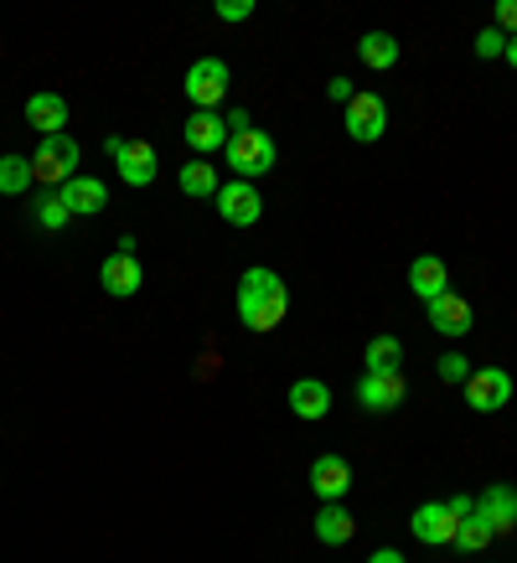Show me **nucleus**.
<instances>
[{
  "mask_svg": "<svg viewBox=\"0 0 517 563\" xmlns=\"http://www.w3.org/2000/svg\"><path fill=\"white\" fill-rule=\"evenodd\" d=\"M285 316H290V290H285V279H279L275 269H264V264L243 269V279H239V321L249 325V331H258V336H270V331L285 325Z\"/></svg>",
  "mask_w": 517,
  "mask_h": 563,
  "instance_id": "nucleus-1",
  "label": "nucleus"
},
{
  "mask_svg": "<svg viewBox=\"0 0 517 563\" xmlns=\"http://www.w3.org/2000/svg\"><path fill=\"white\" fill-rule=\"evenodd\" d=\"M78 161H84V145L73 135H47L42 145L32 151V176H36V187H68L73 176H78Z\"/></svg>",
  "mask_w": 517,
  "mask_h": 563,
  "instance_id": "nucleus-2",
  "label": "nucleus"
},
{
  "mask_svg": "<svg viewBox=\"0 0 517 563\" xmlns=\"http://www.w3.org/2000/svg\"><path fill=\"white\" fill-rule=\"evenodd\" d=\"M223 161H228V172H233V181H258L264 172H275V161H279L275 135H264V130L233 135L228 140V151H223Z\"/></svg>",
  "mask_w": 517,
  "mask_h": 563,
  "instance_id": "nucleus-3",
  "label": "nucleus"
},
{
  "mask_svg": "<svg viewBox=\"0 0 517 563\" xmlns=\"http://www.w3.org/2000/svg\"><path fill=\"white\" fill-rule=\"evenodd\" d=\"M228 84H233V73H228L223 57H197L182 78V93H187L197 109H212L218 114V103L228 99Z\"/></svg>",
  "mask_w": 517,
  "mask_h": 563,
  "instance_id": "nucleus-4",
  "label": "nucleus"
},
{
  "mask_svg": "<svg viewBox=\"0 0 517 563\" xmlns=\"http://www.w3.org/2000/svg\"><path fill=\"white\" fill-rule=\"evenodd\" d=\"M507 398H513L507 367H471V377H465V404H471V409L497 413V409H507Z\"/></svg>",
  "mask_w": 517,
  "mask_h": 563,
  "instance_id": "nucleus-5",
  "label": "nucleus"
},
{
  "mask_svg": "<svg viewBox=\"0 0 517 563\" xmlns=\"http://www.w3.org/2000/svg\"><path fill=\"white\" fill-rule=\"evenodd\" d=\"M218 218H223L228 228H254V222L264 218V197H258L254 181H223V191H218Z\"/></svg>",
  "mask_w": 517,
  "mask_h": 563,
  "instance_id": "nucleus-6",
  "label": "nucleus"
},
{
  "mask_svg": "<svg viewBox=\"0 0 517 563\" xmlns=\"http://www.w3.org/2000/svg\"><path fill=\"white\" fill-rule=\"evenodd\" d=\"M342 124L358 145H373V140H383V130H388V109H383L378 93H358V99L342 109Z\"/></svg>",
  "mask_w": 517,
  "mask_h": 563,
  "instance_id": "nucleus-7",
  "label": "nucleus"
},
{
  "mask_svg": "<svg viewBox=\"0 0 517 563\" xmlns=\"http://www.w3.org/2000/svg\"><path fill=\"white\" fill-rule=\"evenodd\" d=\"M455 528H461V522L450 517L446 501H425V507H414V517H409V532L425 548H455Z\"/></svg>",
  "mask_w": 517,
  "mask_h": 563,
  "instance_id": "nucleus-8",
  "label": "nucleus"
},
{
  "mask_svg": "<svg viewBox=\"0 0 517 563\" xmlns=\"http://www.w3.org/2000/svg\"><path fill=\"white\" fill-rule=\"evenodd\" d=\"M404 398H409V383H404V373H362L358 404L367 413H394Z\"/></svg>",
  "mask_w": 517,
  "mask_h": 563,
  "instance_id": "nucleus-9",
  "label": "nucleus"
},
{
  "mask_svg": "<svg viewBox=\"0 0 517 563\" xmlns=\"http://www.w3.org/2000/svg\"><path fill=\"white\" fill-rule=\"evenodd\" d=\"M114 172H120L124 187H151L155 176H161L155 145H151V140H124V151L114 155Z\"/></svg>",
  "mask_w": 517,
  "mask_h": 563,
  "instance_id": "nucleus-10",
  "label": "nucleus"
},
{
  "mask_svg": "<svg viewBox=\"0 0 517 563\" xmlns=\"http://www.w3.org/2000/svg\"><path fill=\"white\" fill-rule=\"evenodd\" d=\"M99 285H103V295L130 300V295H140V285H145V269H140L135 254H109L99 264Z\"/></svg>",
  "mask_w": 517,
  "mask_h": 563,
  "instance_id": "nucleus-11",
  "label": "nucleus"
},
{
  "mask_svg": "<svg viewBox=\"0 0 517 563\" xmlns=\"http://www.w3.org/2000/svg\"><path fill=\"white\" fill-rule=\"evenodd\" d=\"M310 492L321 496V501H342L352 492V465L342 455H316L310 461Z\"/></svg>",
  "mask_w": 517,
  "mask_h": 563,
  "instance_id": "nucleus-12",
  "label": "nucleus"
},
{
  "mask_svg": "<svg viewBox=\"0 0 517 563\" xmlns=\"http://www.w3.org/2000/svg\"><path fill=\"white\" fill-rule=\"evenodd\" d=\"M182 140L207 161V151H228V124L212 109H191V120L182 124Z\"/></svg>",
  "mask_w": 517,
  "mask_h": 563,
  "instance_id": "nucleus-13",
  "label": "nucleus"
},
{
  "mask_svg": "<svg viewBox=\"0 0 517 563\" xmlns=\"http://www.w3.org/2000/svg\"><path fill=\"white\" fill-rule=\"evenodd\" d=\"M63 207H68L73 218H99L103 207H109V187H103L99 176H73L68 187H57Z\"/></svg>",
  "mask_w": 517,
  "mask_h": 563,
  "instance_id": "nucleus-14",
  "label": "nucleus"
},
{
  "mask_svg": "<svg viewBox=\"0 0 517 563\" xmlns=\"http://www.w3.org/2000/svg\"><path fill=\"white\" fill-rule=\"evenodd\" d=\"M425 316H430V325L435 331H440V336H450V342H455V336H465V331H471V325H476V316H471V306H465V295H440V300H430V306H425Z\"/></svg>",
  "mask_w": 517,
  "mask_h": 563,
  "instance_id": "nucleus-15",
  "label": "nucleus"
},
{
  "mask_svg": "<svg viewBox=\"0 0 517 563\" xmlns=\"http://www.w3.org/2000/svg\"><path fill=\"white\" fill-rule=\"evenodd\" d=\"M476 512L492 522V532H513L517 528V486H507V481H497V486H486L482 496H476Z\"/></svg>",
  "mask_w": 517,
  "mask_h": 563,
  "instance_id": "nucleus-16",
  "label": "nucleus"
},
{
  "mask_svg": "<svg viewBox=\"0 0 517 563\" xmlns=\"http://www.w3.org/2000/svg\"><path fill=\"white\" fill-rule=\"evenodd\" d=\"M68 99H63V93H32V99H26V120H32V130L42 140L47 135H68Z\"/></svg>",
  "mask_w": 517,
  "mask_h": 563,
  "instance_id": "nucleus-17",
  "label": "nucleus"
},
{
  "mask_svg": "<svg viewBox=\"0 0 517 563\" xmlns=\"http://www.w3.org/2000/svg\"><path fill=\"white\" fill-rule=\"evenodd\" d=\"M290 413L295 419H306V424H321L331 413V388L321 383V377H300V383H290Z\"/></svg>",
  "mask_w": 517,
  "mask_h": 563,
  "instance_id": "nucleus-18",
  "label": "nucleus"
},
{
  "mask_svg": "<svg viewBox=\"0 0 517 563\" xmlns=\"http://www.w3.org/2000/svg\"><path fill=\"white\" fill-rule=\"evenodd\" d=\"M409 290L430 306V300H440V295H450V269H446V258H435V254H419L409 264Z\"/></svg>",
  "mask_w": 517,
  "mask_h": 563,
  "instance_id": "nucleus-19",
  "label": "nucleus"
},
{
  "mask_svg": "<svg viewBox=\"0 0 517 563\" xmlns=\"http://www.w3.org/2000/svg\"><path fill=\"white\" fill-rule=\"evenodd\" d=\"M352 532H358V517L346 512L342 501H327L321 512H316V538L327 548H346L352 543Z\"/></svg>",
  "mask_w": 517,
  "mask_h": 563,
  "instance_id": "nucleus-20",
  "label": "nucleus"
},
{
  "mask_svg": "<svg viewBox=\"0 0 517 563\" xmlns=\"http://www.w3.org/2000/svg\"><path fill=\"white\" fill-rule=\"evenodd\" d=\"M398 36H388V32H362L358 36V57L367 63L373 73H388V68H398Z\"/></svg>",
  "mask_w": 517,
  "mask_h": 563,
  "instance_id": "nucleus-21",
  "label": "nucleus"
},
{
  "mask_svg": "<svg viewBox=\"0 0 517 563\" xmlns=\"http://www.w3.org/2000/svg\"><path fill=\"white\" fill-rule=\"evenodd\" d=\"M176 187L187 191V197H218V191H223V181H218V166H212V161L191 155L187 166L176 172Z\"/></svg>",
  "mask_w": 517,
  "mask_h": 563,
  "instance_id": "nucleus-22",
  "label": "nucleus"
},
{
  "mask_svg": "<svg viewBox=\"0 0 517 563\" xmlns=\"http://www.w3.org/2000/svg\"><path fill=\"white\" fill-rule=\"evenodd\" d=\"M36 176H32V155H0V191L6 197H21V191H32Z\"/></svg>",
  "mask_w": 517,
  "mask_h": 563,
  "instance_id": "nucleus-23",
  "label": "nucleus"
},
{
  "mask_svg": "<svg viewBox=\"0 0 517 563\" xmlns=\"http://www.w3.org/2000/svg\"><path fill=\"white\" fill-rule=\"evenodd\" d=\"M362 362H367V373H398L404 367V342L398 336H373Z\"/></svg>",
  "mask_w": 517,
  "mask_h": 563,
  "instance_id": "nucleus-24",
  "label": "nucleus"
},
{
  "mask_svg": "<svg viewBox=\"0 0 517 563\" xmlns=\"http://www.w3.org/2000/svg\"><path fill=\"white\" fill-rule=\"evenodd\" d=\"M492 538H497V532H492V522H486L482 512H471L461 528H455V548H461V553H482V548H492Z\"/></svg>",
  "mask_w": 517,
  "mask_h": 563,
  "instance_id": "nucleus-25",
  "label": "nucleus"
},
{
  "mask_svg": "<svg viewBox=\"0 0 517 563\" xmlns=\"http://www.w3.org/2000/svg\"><path fill=\"white\" fill-rule=\"evenodd\" d=\"M32 218L42 222L47 233H63V228H68V222H73V212H68V207H63V197H57V191H42V197H36V202H32Z\"/></svg>",
  "mask_w": 517,
  "mask_h": 563,
  "instance_id": "nucleus-26",
  "label": "nucleus"
},
{
  "mask_svg": "<svg viewBox=\"0 0 517 563\" xmlns=\"http://www.w3.org/2000/svg\"><path fill=\"white\" fill-rule=\"evenodd\" d=\"M435 373H440V383H461V388H465V377H471V362H465V352H446V357L435 362Z\"/></svg>",
  "mask_w": 517,
  "mask_h": 563,
  "instance_id": "nucleus-27",
  "label": "nucleus"
},
{
  "mask_svg": "<svg viewBox=\"0 0 517 563\" xmlns=\"http://www.w3.org/2000/svg\"><path fill=\"white\" fill-rule=\"evenodd\" d=\"M502 52H507V36H502L497 26L476 32V57H486V63H492V57H502Z\"/></svg>",
  "mask_w": 517,
  "mask_h": 563,
  "instance_id": "nucleus-28",
  "label": "nucleus"
},
{
  "mask_svg": "<svg viewBox=\"0 0 517 563\" xmlns=\"http://www.w3.org/2000/svg\"><path fill=\"white\" fill-rule=\"evenodd\" d=\"M254 16V0H218V21H249Z\"/></svg>",
  "mask_w": 517,
  "mask_h": 563,
  "instance_id": "nucleus-29",
  "label": "nucleus"
},
{
  "mask_svg": "<svg viewBox=\"0 0 517 563\" xmlns=\"http://www.w3.org/2000/svg\"><path fill=\"white\" fill-rule=\"evenodd\" d=\"M492 16H497L502 36H517V0H497V11H492Z\"/></svg>",
  "mask_w": 517,
  "mask_h": 563,
  "instance_id": "nucleus-30",
  "label": "nucleus"
},
{
  "mask_svg": "<svg viewBox=\"0 0 517 563\" xmlns=\"http://www.w3.org/2000/svg\"><path fill=\"white\" fill-rule=\"evenodd\" d=\"M327 93H331V103H342V109H346V103L358 99V84H352V78H331Z\"/></svg>",
  "mask_w": 517,
  "mask_h": 563,
  "instance_id": "nucleus-31",
  "label": "nucleus"
},
{
  "mask_svg": "<svg viewBox=\"0 0 517 563\" xmlns=\"http://www.w3.org/2000/svg\"><path fill=\"white\" fill-rule=\"evenodd\" d=\"M223 124H228V140H233V135H249V130H254V120H249V109H228Z\"/></svg>",
  "mask_w": 517,
  "mask_h": 563,
  "instance_id": "nucleus-32",
  "label": "nucleus"
},
{
  "mask_svg": "<svg viewBox=\"0 0 517 563\" xmlns=\"http://www.w3.org/2000/svg\"><path fill=\"white\" fill-rule=\"evenodd\" d=\"M446 507H450V517H455V522H465V517H471V512H476V496H450V501H446Z\"/></svg>",
  "mask_w": 517,
  "mask_h": 563,
  "instance_id": "nucleus-33",
  "label": "nucleus"
},
{
  "mask_svg": "<svg viewBox=\"0 0 517 563\" xmlns=\"http://www.w3.org/2000/svg\"><path fill=\"white\" fill-rule=\"evenodd\" d=\"M367 563H409L398 548H378V553H367Z\"/></svg>",
  "mask_w": 517,
  "mask_h": 563,
  "instance_id": "nucleus-34",
  "label": "nucleus"
},
{
  "mask_svg": "<svg viewBox=\"0 0 517 563\" xmlns=\"http://www.w3.org/2000/svg\"><path fill=\"white\" fill-rule=\"evenodd\" d=\"M502 57H507V68H517V36H507V52H502Z\"/></svg>",
  "mask_w": 517,
  "mask_h": 563,
  "instance_id": "nucleus-35",
  "label": "nucleus"
}]
</instances>
